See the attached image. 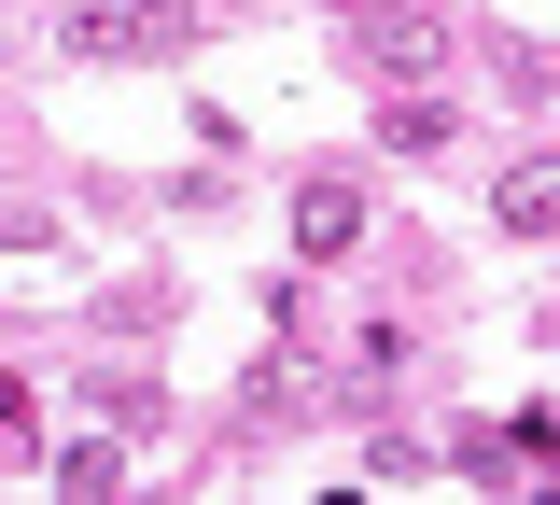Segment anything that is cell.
Listing matches in <instances>:
<instances>
[{
    "mask_svg": "<svg viewBox=\"0 0 560 505\" xmlns=\"http://www.w3.org/2000/svg\"><path fill=\"white\" fill-rule=\"evenodd\" d=\"M197 14L183 0H70V57H183Z\"/></svg>",
    "mask_w": 560,
    "mask_h": 505,
    "instance_id": "obj_1",
    "label": "cell"
},
{
    "mask_svg": "<svg viewBox=\"0 0 560 505\" xmlns=\"http://www.w3.org/2000/svg\"><path fill=\"white\" fill-rule=\"evenodd\" d=\"M350 239H364V197H350V183H308V197H294V253H308V267H337Z\"/></svg>",
    "mask_w": 560,
    "mask_h": 505,
    "instance_id": "obj_2",
    "label": "cell"
},
{
    "mask_svg": "<svg viewBox=\"0 0 560 505\" xmlns=\"http://www.w3.org/2000/svg\"><path fill=\"white\" fill-rule=\"evenodd\" d=\"M364 57H378L393 84H420L434 57H448V28H434V14H364Z\"/></svg>",
    "mask_w": 560,
    "mask_h": 505,
    "instance_id": "obj_3",
    "label": "cell"
},
{
    "mask_svg": "<svg viewBox=\"0 0 560 505\" xmlns=\"http://www.w3.org/2000/svg\"><path fill=\"white\" fill-rule=\"evenodd\" d=\"M490 211L518 225V239H547V225H560V154H518V169L490 183Z\"/></svg>",
    "mask_w": 560,
    "mask_h": 505,
    "instance_id": "obj_4",
    "label": "cell"
},
{
    "mask_svg": "<svg viewBox=\"0 0 560 505\" xmlns=\"http://www.w3.org/2000/svg\"><path fill=\"white\" fill-rule=\"evenodd\" d=\"M378 141H393V154H448V99H393Z\"/></svg>",
    "mask_w": 560,
    "mask_h": 505,
    "instance_id": "obj_5",
    "label": "cell"
},
{
    "mask_svg": "<svg viewBox=\"0 0 560 505\" xmlns=\"http://www.w3.org/2000/svg\"><path fill=\"white\" fill-rule=\"evenodd\" d=\"M183 14H238V0H183Z\"/></svg>",
    "mask_w": 560,
    "mask_h": 505,
    "instance_id": "obj_6",
    "label": "cell"
}]
</instances>
